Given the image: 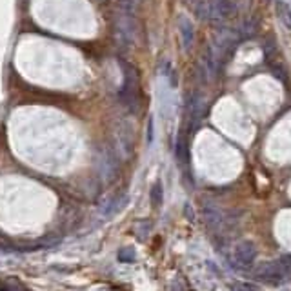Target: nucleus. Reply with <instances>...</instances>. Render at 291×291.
<instances>
[{"instance_id": "1", "label": "nucleus", "mask_w": 291, "mask_h": 291, "mask_svg": "<svg viewBox=\"0 0 291 291\" xmlns=\"http://www.w3.org/2000/svg\"><path fill=\"white\" fill-rule=\"evenodd\" d=\"M258 280H262L266 284H271V286H277V284H282L288 277V269L282 266L280 262H268V264H262L260 268L255 271Z\"/></svg>"}, {"instance_id": "2", "label": "nucleus", "mask_w": 291, "mask_h": 291, "mask_svg": "<svg viewBox=\"0 0 291 291\" xmlns=\"http://www.w3.org/2000/svg\"><path fill=\"white\" fill-rule=\"evenodd\" d=\"M257 258V249H255V244L249 241L239 242L235 246V262L242 268H251L253 262Z\"/></svg>"}, {"instance_id": "3", "label": "nucleus", "mask_w": 291, "mask_h": 291, "mask_svg": "<svg viewBox=\"0 0 291 291\" xmlns=\"http://www.w3.org/2000/svg\"><path fill=\"white\" fill-rule=\"evenodd\" d=\"M275 7H277V17L280 18V22L284 24L288 29H291V7H290V4L284 2V0H277Z\"/></svg>"}, {"instance_id": "4", "label": "nucleus", "mask_w": 291, "mask_h": 291, "mask_svg": "<svg viewBox=\"0 0 291 291\" xmlns=\"http://www.w3.org/2000/svg\"><path fill=\"white\" fill-rule=\"evenodd\" d=\"M215 13H217L218 17H222V18H228V17H231L233 13L237 11V7H235V4L231 2V0H217L215 2Z\"/></svg>"}, {"instance_id": "5", "label": "nucleus", "mask_w": 291, "mask_h": 291, "mask_svg": "<svg viewBox=\"0 0 291 291\" xmlns=\"http://www.w3.org/2000/svg\"><path fill=\"white\" fill-rule=\"evenodd\" d=\"M204 218H206V222L211 226V228H215V226L220 224L222 215H220V213H218V209H215V207L206 206V207H204Z\"/></svg>"}, {"instance_id": "6", "label": "nucleus", "mask_w": 291, "mask_h": 291, "mask_svg": "<svg viewBox=\"0 0 291 291\" xmlns=\"http://www.w3.org/2000/svg\"><path fill=\"white\" fill-rule=\"evenodd\" d=\"M129 202V196L128 195H122L120 198H117L115 202H111V206L106 209V215H117L118 211H122L124 206Z\"/></svg>"}, {"instance_id": "7", "label": "nucleus", "mask_w": 291, "mask_h": 291, "mask_svg": "<svg viewBox=\"0 0 291 291\" xmlns=\"http://www.w3.org/2000/svg\"><path fill=\"white\" fill-rule=\"evenodd\" d=\"M162 200H164L162 184H160V182H157V184L151 188V204L155 207H160V206H162Z\"/></svg>"}, {"instance_id": "8", "label": "nucleus", "mask_w": 291, "mask_h": 291, "mask_svg": "<svg viewBox=\"0 0 291 291\" xmlns=\"http://www.w3.org/2000/svg\"><path fill=\"white\" fill-rule=\"evenodd\" d=\"M230 290L231 291H262L258 286L249 284V282H231Z\"/></svg>"}, {"instance_id": "9", "label": "nucleus", "mask_w": 291, "mask_h": 291, "mask_svg": "<svg viewBox=\"0 0 291 291\" xmlns=\"http://www.w3.org/2000/svg\"><path fill=\"white\" fill-rule=\"evenodd\" d=\"M180 29H182V37H184V46L186 48H190V46L193 44V28H191V24L184 22L180 26Z\"/></svg>"}, {"instance_id": "10", "label": "nucleus", "mask_w": 291, "mask_h": 291, "mask_svg": "<svg viewBox=\"0 0 291 291\" xmlns=\"http://www.w3.org/2000/svg\"><path fill=\"white\" fill-rule=\"evenodd\" d=\"M2 290L4 291H26V288H24L17 279H7L6 282H4V286H2Z\"/></svg>"}, {"instance_id": "11", "label": "nucleus", "mask_w": 291, "mask_h": 291, "mask_svg": "<svg viewBox=\"0 0 291 291\" xmlns=\"http://www.w3.org/2000/svg\"><path fill=\"white\" fill-rule=\"evenodd\" d=\"M118 258H120L122 262H133L135 258H137V253H135L133 247H124V249H120V253H118Z\"/></svg>"}, {"instance_id": "12", "label": "nucleus", "mask_w": 291, "mask_h": 291, "mask_svg": "<svg viewBox=\"0 0 291 291\" xmlns=\"http://www.w3.org/2000/svg\"><path fill=\"white\" fill-rule=\"evenodd\" d=\"M279 262L282 264V266L288 269V273H290V271H291V255H286V257H282Z\"/></svg>"}]
</instances>
